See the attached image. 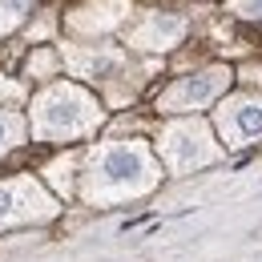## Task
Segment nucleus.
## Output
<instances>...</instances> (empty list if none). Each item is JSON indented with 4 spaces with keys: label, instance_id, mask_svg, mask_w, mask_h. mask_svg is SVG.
<instances>
[{
    "label": "nucleus",
    "instance_id": "nucleus-1",
    "mask_svg": "<svg viewBox=\"0 0 262 262\" xmlns=\"http://www.w3.org/2000/svg\"><path fill=\"white\" fill-rule=\"evenodd\" d=\"M97 121V109L93 101L77 89H53L36 101V133L40 137H65V133H77V129H89Z\"/></svg>",
    "mask_w": 262,
    "mask_h": 262
},
{
    "label": "nucleus",
    "instance_id": "nucleus-2",
    "mask_svg": "<svg viewBox=\"0 0 262 262\" xmlns=\"http://www.w3.org/2000/svg\"><path fill=\"white\" fill-rule=\"evenodd\" d=\"M93 178L101 186H109V190H137V186L154 182V169H149V158L137 145H113V149L97 154Z\"/></svg>",
    "mask_w": 262,
    "mask_h": 262
},
{
    "label": "nucleus",
    "instance_id": "nucleus-3",
    "mask_svg": "<svg viewBox=\"0 0 262 262\" xmlns=\"http://www.w3.org/2000/svg\"><path fill=\"white\" fill-rule=\"evenodd\" d=\"M40 214H53V206H49L45 194H36L29 182L0 186V226H4L8 218L20 222V218H40Z\"/></svg>",
    "mask_w": 262,
    "mask_h": 262
},
{
    "label": "nucleus",
    "instance_id": "nucleus-4",
    "mask_svg": "<svg viewBox=\"0 0 262 262\" xmlns=\"http://www.w3.org/2000/svg\"><path fill=\"white\" fill-rule=\"evenodd\" d=\"M226 85V73L218 69V73H202L198 81H186V85H173L169 93H165V109H190V105H198V101H206V97H214L218 89Z\"/></svg>",
    "mask_w": 262,
    "mask_h": 262
},
{
    "label": "nucleus",
    "instance_id": "nucleus-5",
    "mask_svg": "<svg viewBox=\"0 0 262 262\" xmlns=\"http://www.w3.org/2000/svg\"><path fill=\"white\" fill-rule=\"evenodd\" d=\"M222 125H226L230 141L258 137L262 133V101H234L226 113H222Z\"/></svg>",
    "mask_w": 262,
    "mask_h": 262
},
{
    "label": "nucleus",
    "instance_id": "nucleus-6",
    "mask_svg": "<svg viewBox=\"0 0 262 262\" xmlns=\"http://www.w3.org/2000/svg\"><path fill=\"white\" fill-rule=\"evenodd\" d=\"M25 12H29V0H0V33L12 29Z\"/></svg>",
    "mask_w": 262,
    "mask_h": 262
},
{
    "label": "nucleus",
    "instance_id": "nucleus-7",
    "mask_svg": "<svg viewBox=\"0 0 262 262\" xmlns=\"http://www.w3.org/2000/svg\"><path fill=\"white\" fill-rule=\"evenodd\" d=\"M20 141V121L16 117H8V113H0V154L4 149H12Z\"/></svg>",
    "mask_w": 262,
    "mask_h": 262
},
{
    "label": "nucleus",
    "instance_id": "nucleus-8",
    "mask_svg": "<svg viewBox=\"0 0 262 262\" xmlns=\"http://www.w3.org/2000/svg\"><path fill=\"white\" fill-rule=\"evenodd\" d=\"M242 16H262V0H238Z\"/></svg>",
    "mask_w": 262,
    "mask_h": 262
},
{
    "label": "nucleus",
    "instance_id": "nucleus-9",
    "mask_svg": "<svg viewBox=\"0 0 262 262\" xmlns=\"http://www.w3.org/2000/svg\"><path fill=\"white\" fill-rule=\"evenodd\" d=\"M0 97H4V101H16V97H20V85H0Z\"/></svg>",
    "mask_w": 262,
    "mask_h": 262
}]
</instances>
